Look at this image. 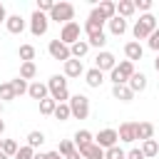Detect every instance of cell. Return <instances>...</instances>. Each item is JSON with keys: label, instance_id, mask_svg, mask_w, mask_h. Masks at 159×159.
<instances>
[{"label": "cell", "instance_id": "1", "mask_svg": "<svg viewBox=\"0 0 159 159\" xmlns=\"http://www.w3.org/2000/svg\"><path fill=\"white\" fill-rule=\"evenodd\" d=\"M47 89H50V97H52L57 104L70 102V89H67V77H65V75H52V77L47 80Z\"/></svg>", "mask_w": 159, "mask_h": 159}, {"label": "cell", "instance_id": "2", "mask_svg": "<svg viewBox=\"0 0 159 159\" xmlns=\"http://www.w3.org/2000/svg\"><path fill=\"white\" fill-rule=\"evenodd\" d=\"M159 25H157V17L152 15V12H147V15H139V20L134 22V27H132V35H134V40L139 42V40H149V35L157 30Z\"/></svg>", "mask_w": 159, "mask_h": 159}, {"label": "cell", "instance_id": "3", "mask_svg": "<svg viewBox=\"0 0 159 159\" xmlns=\"http://www.w3.org/2000/svg\"><path fill=\"white\" fill-rule=\"evenodd\" d=\"M134 72H137V70H134V62L122 60V62H117V67L109 72V80H112V84H127Z\"/></svg>", "mask_w": 159, "mask_h": 159}, {"label": "cell", "instance_id": "4", "mask_svg": "<svg viewBox=\"0 0 159 159\" xmlns=\"http://www.w3.org/2000/svg\"><path fill=\"white\" fill-rule=\"evenodd\" d=\"M47 17H50V20H55V22L67 25V22H72V20H75V5H72V2H55L52 12H50Z\"/></svg>", "mask_w": 159, "mask_h": 159}, {"label": "cell", "instance_id": "5", "mask_svg": "<svg viewBox=\"0 0 159 159\" xmlns=\"http://www.w3.org/2000/svg\"><path fill=\"white\" fill-rule=\"evenodd\" d=\"M70 112H72V117L75 119H87L89 117V97L87 94H75V97H70Z\"/></svg>", "mask_w": 159, "mask_h": 159}, {"label": "cell", "instance_id": "6", "mask_svg": "<svg viewBox=\"0 0 159 159\" xmlns=\"http://www.w3.org/2000/svg\"><path fill=\"white\" fill-rule=\"evenodd\" d=\"M117 142H119V134H117V129H112V127L99 129V132L94 134V144H97V147H102L104 152H107V149H112V147H117Z\"/></svg>", "mask_w": 159, "mask_h": 159}, {"label": "cell", "instance_id": "7", "mask_svg": "<svg viewBox=\"0 0 159 159\" xmlns=\"http://www.w3.org/2000/svg\"><path fill=\"white\" fill-rule=\"evenodd\" d=\"M47 52H50V57H52V60H60V62H67V60H72L70 45H65L60 37H57V40H50V45H47Z\"/></svg>", "mask_w": 159, "mask_h": 159}, {"label": "cell", "instance_id": "8", "mask_svg": "<svg viewBox=\"0 0 159 159\" xmlns=\"http://www.w3.org/2000/svg\"><path fill=\"white\" fill-rule=\"evenodd\" d=\"M47 27H50V17H47L45 12H40V10H35V12L30 15V32H32L35 37H40V35L47 32Z\"/></svg>", "mask_w": 159, "mask_h": 159}, {"label": "cell", "instance_id": "9", "mask_svg": "<svg viewBox=\"0 0 159 159\" xmlns=\"http://www.w3.org/2000/svg\"><path fill=\"white\" fill-rule=\"evenodd\" d=\"M80 35H82V27H80V22H67V25H62V30H60V40L65 42V45H75V42H80Z\"/></svg>", "mask_w": 159, "mask_h": 159}, {"label": "cell", "instance_id": "10", "mask_svg": "<svg viewBox=\"0 0 159 159\" xmlns=\"http://www.w3.org/2000/svg\"><path fill=\"white\" fill-rule=\"evenodd\" d=\"M94 67H97L99 72H112V70L117 67V57H114L109 50H102V52H97V57H94Z\"/></svg>", "mask_w": 159, "mask_h": 159}, {"label": "cell", "instance_id": "11", "mask_svg": "<svg viewBox=\"0 0 159 159\" xmlns=\"http://www.w3.org/2000/svg\"><path fill=\"white\" fill-rule=\"evenodd\" d=\"M92 10H94L104 22H109V20L117 15V2H112V0H102V2H99V5H94Z\"/></svg>", "mask_w": 159, "mask_h": 159}, {"label": "cell", "instance_id": "12", "mask_svg": "<svg viewBox=\"0 0 159 159\" xmlns=\"http://www.w3.org/2000/svg\"><path fill=\"white\" fill-rule=\"evenodd\" d=\"M117 134H119V142H127V144L137 142V122H122Z\"/></svg>", "mask_w": 159, "mask_h": 159}, {"label": "cell", "instance_id": "13", "mask_svg": "<svg viewBox=\"0 0 159 159\" xmlns=\"http://www.w3.org/2000/svg\"><path fill=\"white\" fill-rule=\"evenodd\" d=\"M27 94H30L32 99H37V102H42V99H47V97H50V89H47V82H40V80H35V82H30V87H27Z\"/></svg>", "mask_w": 159, "mask_h": 159}, {"label": "cell", "instance_id": "14", "mask_svg": "<svg viewBox=\"0 0 159 159\" xmlns=\"http://www.w3.org/2000/svg\"><path fill=\"white\" fill-rule=\"evenodd\" d=\"M72 142H75V147H77V152H80V149H84V147L94 144V134H92L89 129H77V132H75V137H72Z\"/></svg>", "mask_w": 159, "mask_h": 159}, {"label": "cell", "instance_id": "15", "mask_svg": "<svg viewBox=\"0 0 159 159\" xmlns=\"http://www.w3.org/2000/svg\"><path fill=\"white\" fill-rule=\"evenodd\" d=\"M5 27H7V32H10V35H20V32L27 27V22L22 20V15H7Z\"/></svg>", "mask_w": 159, "mask_h": 159}, {"label": "cell", "instance_id": "16", "mask_svg": "<svg viewBox=\"0 0 159 159\" xmlns=\"http://www.w3.org/2000/svg\"><path fill=\"white\" fill-rule=\"evenodd\" d=\"M124 55H127V60H129V62L142 60V57H144V47H142V42H137V40L127 42V45H124Z\"/></svg>", "mask_w": 159, "mask_h": 159}, {"label": "cell", "instance_id": "17", "mask_svg": "<svg viewBox=\"0 0 159 159\" xmlns=\"http://www.w3.org/2000/svg\"><path fill=\"white\" fill-rule=\"evenodd\" d=\"M84 82H87V87L99 89V87H102V82H104V72H99L97 67H92V70H87V72H84Z\"/></svg>", "mask_w": 159, "mask_h": 159}, {"label": "cell", "instance_id": "18", "mask_svg": "<svg viewBox=\"0 0 159 159\" xmlns=\"http://www.w3.org/2000/svg\"><path fill=\"white\" fill-rule=\"evenodd\" d=\"M127 84H129V89L137 94V92H144L149 82H147V75H144V72H134V75L129 77V82H127Z\"/></svg>", "mask_w": 159, "mask_h": 159}, {"label": "cell", "instance_id": "19", "mask_svg": "<svg viewBox=\"0 0 159 159\" xmlns=\"http://www.w3.org/2000/svg\"><path fill=\"white\" fill-rule=\"evenodd\" d=\"M112 97L119 99V102H132L134 92L129 89V84H112Z\"/></svg>", "mask_w": 159, "mask_h": 159}, {"label": "cell", "instance_id": "20", "mask_svg": "<svg viewBox=\"0 0 159 159\" xmlns=\"http://www.w3.org/2000/svg\"><path fill=\"white\" fill-rule=\"evenodd\" d=\"M80 75H84V65H82V60H67L65 62V77H80Z\"/></svg>", "mask_w": 159, "mask_h": 159}, {"label": "cell", "instance_id": "21", "mask_svg": "<svg viewBox=\"0 0 159 159\" xmlns=\"http://www.w3.org/2000/svg\"><path fill=\"white\" fill-rule=\"evenodd\" d=\"M82 32L87 35V37H94V35H102L104 32V22H97V20H84V25H82Z\"/></svg>", "mask_w": 159, "mask_h": 159}, {"label": "cell", "instance_id": "22", "mask_svg": "<svg viewBox=\"0 0 159 159\" xmlns=\"http://www.w3.org/2000/svg\"><path fill=\"white\" fill-rule=\"evenodd\" d=\"M137 139L139 142L154 139V124L152 122H137Z\"/></svg>", "mask_w": 159, "mask_h": 159}, {"label": "cell", "instance_id": "23", "mask_svg": "<svg viewBox=\"0 0 159 159\" xmlns=\"http://www.w3.org/2000/svg\"><path fill=\"white\" fill-rule=\"evenodd\" d=\"M134 12H137L134 0H119V2H117V15H119V17H124V20H127V17H132Z\"/></svg>", "mask_w": 159, "mask_h": 159}, {"label": "cell", "instance_id": "24", "mask_svg": "<svg viewBox=\"0 0 159 159\" xmlns=\"http://www.w3.org/2000/svg\"><path fill=\"white\" fill-rule=\"evenodd\" d=\"M107 25H109V32H112V35H117V37H122V35L127 32V20H124V17H119V15H114Z\"/></svg>", "mask_w": 159, "mask_h": 159}, {"label": "cell", "instance_id": "25", "mask_svg": "<svg viewBox=\"0 0 159 159\" xmlns=\"http://www.w3.org/2000/svg\"><path fill=\"white\" fill-rule=\"evenodd\" d=\"M80 154H82L84 159H104V149L97 147V144H89V147L80 149Z\"/></svg>", "mask_w": 159, "mask_h": 159}, {"label": "cell", "instance_id": "26", "mask_svg": "<svg viewBox=\"0 0 159 159\" xmlns=\"http://www.w3.org/2000/svg\"><path fill=\"white\" fill-rule=\"evenodd\" d=\"M70 52H72L75 60H82V57L89 52V42H87V40H80V42H75V45L70 47Z\"/></svg>", "mask_w": 159, "mask_h": 159}, {"label": "cell", "instance_id": "27", "mask_svg": "<svg viewBox=\"0 0 159 159\" xmlns=\"http://www.w3.org/2000/svg\"><path fill=\"white\" fill-rule=\"evenodd\" d=\"M10 84H12L15 99H17V97H22V94H27V87H30V82H27V80H22V77H15V80H10Z\"/></svg>", "mask_w": 159, "mask_h": 159}, {"label": "cell", "instance_id": "28", "mask_svg": "<svg viewBox=\"0 0 159 159\" xmlns=\"http://www.w3.org/2000/svg\"><path fill=\"white\" fill-rule=\"evenodd\" d=\"M45 144V132H40V129H32L30 134H27V147H32V149H40Z\"/></svg>", "mask_w": 159, "mask_h": 159}, {"label": "cell", "instance_id": "29", "mask_svg": "<svg viewBox=\"0 0 159 159\" xmlns=\"http://www.w3.org/2000/svg\"><path fill=\"white\" fill-rule=\"evenodd\" d=\"M142 154L147 157V159H152V157H157L159 154V144H157V139H147V142H142Z\"/></svg>", "mask_w": 159, "mask_h": 159}, {"label": "cell", "instance_id": "30", "mask_svg": "<svg viewBox=\"0 0 159 159\" xmlns=\"http://www.w3.org/2000/svg\"><path fill=\"white\" fill-rule=\"evenodd\" d=\"M35 75H37V65L35 62H22L20 65V77L22 80H32L35 82Z\"/></svg>", "mask_w": 159, "mask_h": 159}, {"label": "cell", "instance_id": "31", "mask_svg": "<svg viewBox=\"0 0 159 159\" xmlns=\"http://www.w3.org/2000/svg\"><path fill=\"white\" fill-rule=\"evenodd\" d=\"M55 109H57V102H55L52 97H47V99H42V102H40V114L50 117V114H55Z\"/></svg>", "mask_w": 159, "mask_h": 159}, {"label": "cell", "instance_id": "32", "mask_svg": "<svg viewBox=\"0 0 159 159\" xmlns=\"http://www.w3.org/2000/svg\"><path fill=\"white\" fill-rule=\"evenodd\" d=\"M17 55H20L22 62H32V60H35V47H32V45H20Z\"/></svg>", "mask_w": 159, "mask_h": 159}, {"label": "cell", "instance_id": "33", "mask_svg": "<svg viewBox=\"0 0 159 159\" xmlns=\"http://www.w3.org/2000/svg\"><path fill=\"white\" fill-rule=\"evenodd\" d=\"M55 119H60V122H67L70 117H72V112H70V104L65 102V104H57V109H55V114H52Z\"/></svg>", "mask_w": 159, "mask_h": 159}, {"label": "cell", "instance_id": "34", "mask_svg": "<svg viewBox=\"0 0 159 159\" xmlns=\"http://www.w3.org/2000/svg\"><path fill=\"white\" fill-rule=\"evenodd\" d=\"M17 149H20V147H17V142H15V139H2V154H5V157H10V159H12V157L17 154Z\"/></svg>", "mask_w": 159, "mask_h": 159}, {"label": "cell", "instance_id": "35", "mask_svg": "<svg viewBox=\"0 0 159 159\" xmlns=\"http://www.w3.org/2000/svg\"><path fill=\"white\" fill-rule=\"evenodd\" d=\"M75 149H77V147H75V142H72V139H60V147H57L60 157H70Z\"/></svg>", "mask_w": 159, "mask_h": 159}, {"label": "cell", "instance_id": "36", "mask_svg": "<svg viewBox=\"0 0 159 159\" xmlns=\"http://www.w3.org/2000/svg\"><path fill=\"white\" fill-rule=\"evenodd\" d=\"M87 42H89V47H97V50L102 52V47L107 45V32H102V35H94V37H87Z\"/></svg>", "mask_w": 159, "mask_h": 159}, {"label": "cell", "instance_id": "37", "mask_svg": "<svg viewBox=\"0 0 159 159\" xmlns=\"http://www.w3.org/2000/svg\"><path fill=\"white\" fill-rule=\"evenodd\" d=\"M0 99H2V102L15 99V92H12V84H10V82H2V84H0Z\"/></svg>", "mask_w": 159, "mask_h": 159}, {"label": "cell", "instance_id": "38", "mask_svg": "<svg viewBox=\"0 0 159 159\" xmlns=\"http://www.w3.org/2000/svg\"><path fill=\"white\" fill-rule=\"evenodd\" d=\"M104 159H127V152L117 144V147H112V149H107V152H104Z\"/></svg>", "mask_w": 159, "mask_h": 159}, {"label": "cell", "instance_id": "39", "mask_svg": "<svg viewBox=\"0 0 159 159\" xmlns=\"http://www.w3.org/2000/svg\"><path fill=\"white\" fill-rule=\"evenodd\" d=\"M12 159H35V149L25 144V147H20V149H17V154H15Z\"/></svg>", "mask_w": 159, "mask_h": 159}, {"label": "cell", "instance_id": "40", "mask_svg": "<svg viewBox=\"0 0 159 159\" xmlns=\"http://www.w3.org/2000/svg\"><path fill=\"white\" fill-rule=\"evenodd\" d=\"M52 7H55V0H37V7H35V10H40V12L50 15V12H52Z\"/></svg>", "mask_w": 159, "mask_h": 159}, {"label": "cell", "instance_id": "41", "mask_svg": "<svg viewBox=\"0 0 159 159\" xmlns=\"http://www.w3.org/2000/svg\"><path fill=\"white\" fill-rule=\"evenodd\" d=\"M147 45H149V50H154L157 55H159V27L149 35V40H147Z\"/></svg>", "mask_w": 159, "mask_h": 159}, {"label": "cell", "instance_id": "42", "mask_svg": "<svg viewBox=\"0 0 159 159\" xmlns=\"http://www.w3.org/2000/svg\"><path fill=\"white\" fill-rule=\"evenodd\" d=\"M134 5H137V10H142L144 15L152 10V0H134Z\"/></svg>", "mask_w": 159, "mask_h": 159}, {"label": "cell", "instance_id": "43", "mask_svg": "<svg viewBox=\"0 0 159 159\" xmlns=\"http://www.w3.org/2000/svg\"><path fill=\"white\" fill-rule=\"evenodd\" d=\"M127 159H147V157L142 154V149H137V147H134V149H129V152H127Z\"/></svg>", "mask_w": 159, "mask_h": 159}, {"label": "cell", "instance_id": "44", "mask_svg": "<svg viewBox=\"0 0 159 159\" xmlns=\"http://www.w3.org/2000/svg\"><path fill=\"white\" fill-rule=\"evenodd\" d=\"M47 159H65V157H60V152L55 149V152H47Z\"/></svg>", "mask_w": 159, "mask_h": 159}, {"label": "cell", "instance_id": "45", "mask_svg": "<svg viewBox=\"0 0 159 159\" xmlns=\"http://www.w3.org/2000/svg\"><path fill=\"white\" fill-rule=\"evenodd\" d=\"M5 20H7V12H5V5L0 2V22H5Z\"/></svg>", "mask_w": 159, "mask_h": 159}, {"label": "cell", "instance_id": "46", "mask_svg": "<svg viewBox=\"0 0 159 159\" xmlns=\"http://www.w3.org/2000/svg\"><path fill=\"white\" fill-rule=\"evenodd\" d=\"M65 159H84V157H82V154H80V152H77V149H75V152H72V154H70V157H65Z\"/></svg>", "mask_w": 159, "mask_h": 159}, {"label": "cell", "instance_id": "47", "mask_svg": "<svg viewBox=\"0 0 159 159\" xmlns=\"http://www.w3.org/2000/svg\"><path fill=\"white\" fill-rule=\"evenodd\" d=\"M35 159H47V154H42V152H35Z\"/></svg>", "mask_w": 159, "mask_h": 159}, {"label": "cell", "instance_id": "48", "mask_svg": "<svg viewBox=\"0 0 159 159\" xmlns=\"http://www.w3.org/2000/svg\"><path fill=\"white\" fill-rule=\"evenodd\" d=\"M154 70L159 72V55H157V60H154Z\"/></svg>", "mask_w": 159, "mask_h": 159}, {"label": "cell", "instance_id": "49", "mask_svg": "<svg viewBox=\"0 0 159 159\" xmlns=\"http://www.w3.org/2000/svg\"><path fill=\"white\" fill-rule=\"evenodd\" d=\"M2 132H5V122L0 119V137H2Z\"/></svg>", "mask_w": 159, "mask_h": 159}, {"label": "cell", "instance_id": "50", "mask_svg": "<svg viewBox=\"0 0 159 159\" xmlns=\"http://www.w3.org/2000/svg\"><path fill=\"white\" fill-rule=\"evenodd\" d=\"M0 159H10V157H5V154H2V152H0Z\"/></svg>", "mask_w": 159, "mask_h": 159}, {"label": "cell", "instance_id": "51", "mask_svg": "<svg viewBox=\"0 0 159 159\" xmlns=\"http://www.w3.org/2000/svg\"><path fill=\"white\" fill-rule=\"evenodd\" d=\"M0 114H2V99H0Z\"/></svg>", "mask_w": 159, "mask_h": 159}, {"label": "cell", "instance_id": "52", "mask_svg": "<svg viewBox=\"0 0 159 159\" xmlns=\"http://www.w3.org/2000/svg\"><path fill=\"white\" fill-rule=\"evenodd\" d=\"M0 152H2V139H0Z\"/></svg>", "mask_w": 159, "mask_h": 159}]
</instances>
